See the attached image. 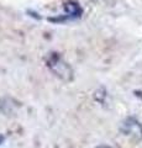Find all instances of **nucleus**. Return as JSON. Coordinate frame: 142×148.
Listing matches in <instances>:
<instances>
[]
</instances>
